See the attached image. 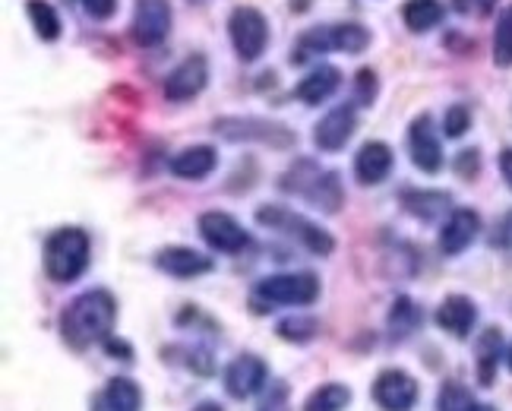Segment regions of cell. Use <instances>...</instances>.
<instances>
[{"instance_id": "28", "label": "cell", "mask_w": 512, "mask_h": 411, "mask_svg": "<svg viewBox=\"0 0 512 411\" xmlns=\"http://www.w3.org/2000/svg\"><path fill=\"white\" fill-rule=\"evenodd\" d=\"M275 336H279L282 342L307 345L320 336V323L313 317H285L279 326H275Z\"/></svg>"}, {"instance_id": "16", "label": "cell", "mask_w": 512, "mask_h": 411, "mask_svg": "<svg viewBox=\"0 0 512 411\" xmlns=\"http://www.w3.org/2000/svg\"><path fill=\"white\" fill-rule=\"evenodd\" d=\"M478 231H481V215L475 209H452L440 228V250L446 257H459L478 238Z\"/></svg>"}, {"instance_id": "22", "label": "cell", "mask_w": 512, "mask_h": 411, "mask_svg": "<svg viewBox=\"0 0 512 411\" xmlns=\"http://www.w3.org/2000/svg\"><path fill=\"white\" fill-rule=\"evenodd\" d=\"M500 358H503V332L490 326V329L481 332L478 345H475V370H478V383L481 386H494Z\"/></svg>"}, {"instance_id": "18", "label": "cell", "mask_w": 512, "mask_h": 411, "mask_svg": "<svg viewBox=\"0 0 512 411\" xmlns=\"http://www.w3.org/2000/svg\"><path fill=\"white\" fill-rule=\"evenodd\" d=\"M392 162H396L392 149L380 140H370L358 149V155H354V174H358V181L367 187L383 184L392 171Z\"/></svg>"}, {"instance_id": "14", "label": "cell", "mask_w": 512, "mask_h": 411, "mask_svg": "<svg viewBox=\"0 0 512 411\" xmlns=\"http://www.w3.org/2000/svg\"><path fill=\"white\" fill-rule=\"evenodd\" d=\"M209 83V64L203 54H190L184 64H177L165 80V99L168 102H190L200 95Z\"/></svg>"}, {"instance_id": "7", "label": "cell", "mask_w": 512, "mask_h": 411, "mask_svg": "<svg viewBox=\"0 0 512 411\" xmlns=\"http://www.w3.org/2000/svg\"><path fill=\"white\" fill-rule=\"evenodd\" d=\"M215 133L231 143H263L272 149H291L298 143L294 130H288L285 124L266 121V117H219L215 121Z\"/></svg>"}, {"instance_id": "33", "label": "cell", "mask_w": 512, "mask_h": 411, "mask_svg": "<svg viewBox=\"0 0 512 411\" xmlns=\"http://www.w3.org/2000/svg\"><path fill=\"white\" fill-rule=\"evenodd\" d=\"M256 411H288V383H269V393L260 399Z\"/></svg>"}, {"instance_id": "38", "label": "cell", "mask_w": 512, "mask_h": 411, "mask_svg": "<svg viewBox=\"0 0 512 411\" xmlns=\"http://www.w3.org/2000/svg\"><path fill=\"white\" fill-rule=\"evenodd\" d=\"M500 171H503V181H506L509 190H512V149H503V152H500Z\"/></svg>"}, {"instance_id": "13", "label": "cell", "mask_w": 512, "mask_h": 411, "mask_svg": "<svg viewBox=\"0 0 512 411\" xmlns=\"http://www.w3.org/2000/svg\"><path fill=\"white\" fill-rule=\"evenodd\" d=\"M408 149H411V162H415V168H421L427 174H437L443 168V146H440L437 130H433L430 114H418L415 121H411Z\"/></svg>"}, {"instance_id": "12", "label": "cell", "mask_w": 512, "mask_h": 411, "mask_svg": "<svg viewBox=\"0 0 512 411\" xmlns=\"http://www.w3.org/2000/svg\"><path fill=\"white\" fill-rule=\"evenodd\" d=\"M266 380H269V367L256 355H241L225 367V393L238 402L260 393Z\"/></svg>"}, {"instance_id": "26", "label": "cell", "mask_w": 512, "mask_h": 411, "mask_svg": "<svg viewBox=\"0 0 512 411\" xmlns=\"http://www.w3.org/2000/svg\"><path fill=\"white\" fill-rule=\"evenodd\" d=\"M351 405V389L345 383H323L304 402V411H345Z\"/></svg>"}, {"instance_id": "37", "label": "cell", "mask_w": 512, "mask_h": 411, "mask_svg": "<svg viewBox=\"0 0 512 411\" xmlns=\"http://www.w3.org/2000/svg\"><path fill=\"white\" fill-rule=\"evenodd\" d=\"M105 348H108V355H121V361H133V348L127 342H121V339H117V342L108 339Z\"/></svg>"}, {"instance_id": "30", "label": "cell", "mask_w": 512, "mask_h": 411, "mask_svg": "<svg viewBox=\"0 0 512 411\" xmlns=\"http://www.w3.org/2000/svg\"><path fill=\"white\" fill-rule=\"evenodd\" d=\"M494 64L512 67V4L503 7L497 16V32H494Z\"/></svg>"}, {"instance_id": "29", "label": "cell", "mask_w": 512, "mask_h": 411, "mask_svg": "<svg viewBox=\"0 0 512 411\" xmlns=\"http://www.w3.org/2000/svg\"><path fill=\"white\" fill-rule=\"evenodd\" d=\"M26 13L32 19L38 38H45V42H54V38H61V19H57V13H54L51 4H45V0H29Z\"/></svg>"}, {"instance_id": "35", "label": "cell", "mask_w": 512, "mask_h": 411, "mask_svg": "<svg viewBox=\"0 0 512 411\" xmlns=\"http://www.w3.org/2000/svg\"><path fill=\"white\" fill-rule=\"evenodd\" d=\"M373 95H377V73H373V70H361L358 73V102L370 105Z\"/></svg>"}, {"instance_id": "5", "label": "cell", "mask_w": 512, "mask_h": 411, "mask_svg": "<svg viewBox=\"0 0 512 411\" xmlns=\"http://www.w3.org/2000/svg\"><path fill=\"white\" fill-rule=\"evenodd\" d=\"M256 222L272 231L288 234V238H294L310 253H317V257H329V253L336 250V241H332V234L326 228H320L317 222H310L304 215L291 212L285 206H260L256 209Z\"/></svg>"}, {"instance_id": "11", "label": "cell", "mask_w": 512, "mask_h": 411, "mask_svg": "<svg viewBox=\"0 0 512 411\" xmlns=\"http://www.w3.org/2000/svg\"><path fill=\"white\" fill-rule=\"evenodd\" d=\"M171 32V4L168 0H136L133 13V38L143 48L162 45Z\"/></svg>"}, {"instance_id": "20", "label": "cell", "mask_w": 512, "mask_h": 411, "mask_svg": "<svg viewBox=\"0 0 512 411\" xmlns=\"http://www.w3.org/2000/svg\"><path fill=\"white\" fill-rule=\"evenodd\" d=\"M215 165H219V152H215L212 146H190V149H181L174 155V159L168 162L171 174L174 178H184V181H203L209 178V174L215 171Z\"/></svg>"}, {"instance_id": "2", "label": "cell", "mask_w": 512, "mask_h": 411, "mask_svg": "<svg viewBox=\"0 0 512 411\" xmlns=\"http://www.w3.org/2000/svg\"><path fill=\"white\" fill-rule=\"evenodd\" d=\"M282 190L288 193H298V197L310 200L313 206H320L323 212H339L345 203V190L336 171H323L317 162L301 159L294 162L279 181Z\"/></svg>"}, {"instance_id": "1", "label": "cell", "mask_w": 512, "mask_h": 411, "mask_svg": "<svg viewBox=\"0 0 512 411\" xmlns=\"http://www.w3.org/2000/svg\"><path fill=\"white\" fill-rule=\"evenodd\" d=\"M117 323V301L111 291L92 288L73 298L61 313V336L73 351H86L98 342L111 339V329Z\"/></svg>"}, {"instance_id": "21", "label": "cell", "mask_w": 512, "mask_h": 411, "mask_svg": "<svg viewBox=\"0 0 512 411\" xmlns=\"http://www.w3.org/2000/svg\"><path fill=\"white\" fill-rule=\"evenodd\" d=\"M342 83V73L336 67H329V64H320V67H313L304 80L298 83V89H294V95L304 102V105H323L332 92L339 89Z\"/></svg>"}, {"instance_id": "4", "label": "cell", "mask_w": 512, "mask_h": 411, "mask_svg": "<svg viewBox=\"0 0 512 411\" xmlns=\"http://www.w3.org/2000/svg\"><path fill=\"white\" fill-rule=\"evenodd\" d=\"M320 298V279L313 272H279L266 276L253 288V310L272 307H307Z\"/></svg>"}, {"instance_id": "39", "label": "cell", "mask_w": 512, "mask_h": 411, "mask_svg": "<svg viewBox=\"0 0 512 411\" xmlns=\"http://www.w3.org/2000/svg\"><path fill=\"white\" fill-rule=\"evenodd\" d=\"M193 411H222V405L219 402H200Z\"/></svg>"}, {"instance_id": "10", "label": "cell", "mask_w": 512, "mask_h": 411, "mask_svg": "<svg viewBox=\"0 0 512 411\" xmlns=\"http://www.w3.org/2000/svg\"><path fill=\"white\" fill-rule=\"evenodd\" d=\"M200 234H203V241L219 253H241L244 247H250V234L228 212H203Z\"/></svg>"}, {"instance_id": "40", "label": "cell", "mask_w": 512, "mask_h": 411, "mask_svg": "<svg viewBox=\"0 0 512 411\" xmlns=\"http://www.w3.org/2000/svg\"><path fill=\"white\" fill-rule=\"evenodd\" d=\"M475 411H497V408H494V405H481V402H478V408H475Z\"/></svg>"}, {"instance_id": "25", "label": "cell", "mask_w": 512, "mask_h": 411, "mask_svg": "<svg viewBox=\"0 0 512 411\" xmlns=\"http://www.w3.org/2000/svg\"><path fill=\"white\" fill-rule=\"evenodd\" d=\"M421 323H424V313H421V307H415V301H411L408 295L392 301V310H389V332H392V339H408Z\"/></svg>"}, {"instance_id": "3", "label": "cell", "mask_w": 512, "mask_h": 411, "mask_svg": "<svg viewBox=\"0 0 512 411\" xmlns=\"http://www.w3.org/2000/svg\"><path fill=\"white\" fill-rule=\"evenodd\" d=\"M89 253H92V244H89V234L83 228H57L51 238L45 241V269L54 282H76L86 272L89 266Z\"/></svg>"}, {"instance_id": "27", "label": "cell", "mask_w": 512, "mask_h": 411, "mask_svg": "<svg viewBox=\"0 0 512 411\" xmlns=\"http://www.w3.org/2000/svg\"><path fill=\"white\" fill-rule=\"evenodd\" d=\"M402 16H405V26L411 32H427L433 26H440L443 4H440V0H408Z\"/></svg>"}, {"instance_id": "32", "label": "cell", "mask_w": 512, "mask_h": 411, "mask_svg": "<svg viewBox=\"0 0 512 411\" xmlns=\"http://www.w3.org/2000/svg\"><path fill=\"white\" fill-rule=\"evenodd\" d=\"M471 127V111L465 105H452L443 117V133L449 136V140H459V136H465Z\"/></svg>"}, {"instance_id": "23", "label": "cell", "mask_w": 512, "mask_h": 411, "mask_svg": "<svg viewBox=\"0 0 512 411\" xmlns=\"http://www.w3.org/2000/svg\"><path fill=\"white\" fill-rule=\"evenodd\" d=\"M402 206L408 215H415L421 222H433L440 219L443 212H449L452 197L443 190H405L402 193Z\"/></svg>"}, {"instance_id": "6", "label": "cell", "mask_w": 512, "mask_h": 411, "mask_svg": "<svg viewBox=\"0 0 512 411\" xmlns=\"http://www.w3.org/2000/svg\"><path fill=\"white\" fill-rule=\"evenodd\" d=\"M370 45V32L358 23H339V26H323V29H313L307 32L298 48L291 51V64H304L310 54H320V51H345V54H358Z\"/></svg>"}, {"instance_id": "8", "label": "cell", "mask_w": 512, "mask_h": 411, "mask_svg": "<svg viewBox=\"0 0 512 411\" xmlns=\"http://www.w3.org/2000/svg\"><path fill=\"white\" fill-rule=\"evenodd\" d=\"M228 35L241 61L253 64L269 45V23L256 7H238L228 16Z\"/></svg>"}, {"instance_id": "34", "label": "cell", "mask_w": 512, "mask_h": 411, "mask_svg": "<svg viewBox=\"0 0 512 411\" xmlns=\"http://www.w3.org/2000/svg\"><path fill=\"white\" fill-rule=\"evenodd\" d=\"M456 171L462 174V178H475V174L481 171V155H478V149H465V152H459Z\"/></svg>"}, {"instance_id": "19", "label": "cell", "mask_w": 512, "mask_h": 411, "mask_svg": "<svg viewBox=\"0 0 512 411\" xmlns=\"http://www.w3.org/2000/svg\"><path fill=\"white\" fill-rule=\"evenodd\" d=\"M475 323H478V307L465 295H449L437 307V326L456 339H468V332L475 329Z\"/></svg>"}, {"instance_id": "9", "label": "cell", "mask_w": 512, "mask_h": 411, "mask_svg": "<svg viewBox=\"0 0 512 411\" xmlns=\"http://www.w3.org/2000/svg\"><path fill=\"white\" fill-rule=\"evenodd\" d=\"M418 396H421V386L408 370L389 367L373 380V402L383 411H411L418 405Z\"/></svg>"}, {"instance_id": "15", "label": "cell", "mask_w": 512, "mask_h": 411, "mask_svg": "<svg viewBox=\"0 0 512 411\" xmlns=\"http://www.w3.org/2000/svg\"><path fill=\"white\" fill-rule=\"evenodd\" d=\"M354 130H358V111H354V105H339L313 127V143L323 152H339L354 136Z\"/></svg>"}, {"instance_id": "24", "label": "cell", "mask_w": 512, "mask_h": 411, "mask_svg": "<svg viewBox=\"0 0 512 411\" xmlns=\"http://www.w3.org/2000/svg\"><path fill=\"white\" fill-rule=\"evenodd\" d=\"M102 405L108 411H140L143 408V389L130 377H111L105 393H102Z\"/></svg>"}, {"instance_id": "41", "label": "cell", "mask_w": 512, "mask_h": 411, "mask_svg": "<svg viewBox=\"0 0 512 411\" xmlns=\"http://www.w3.org/2000/svg\"><path fill=\"white\" fill-rule=\"evenodd\" d=\"M506 364H509V370H512V348H509V355H506Z\"/></svg>"}, {"instance_id": "17", "label": "cell", "mask_w": 512, "mask_h": 411, "mask_svg": "<svg viewBox=\"0 0 512 411\" xmlns=\"http://www.w3.org/2000/svg\"><path fill=\"white\" fill-rule=\"evenodd\" d=\"M155 266L174 279H196V276H206V272L215 269L212 257H206V253L193 250V247H165V250H159V257H155Z\"/></svg>"}, {"instance_id": "36", "label": "cell", "mask_w": 512, "mask_h": 411, "mask_svg": "<svg viewBox=\"0 0 512 411\" xmlns=\"http://www.w3.org/2000/svg\"><path fill=\"white\" fill-rule=\"evenodd\" d=\"M80 4L92 19H111L117 10V0H80Z\"/></svg>"}, {"instance_id": "31", "label": "cell", "mask_w": 512, "mask_h": 411, "mask_svg": "<svg viewBox=\"0 0 512 411\" xmlns=\"http://www.w3.org/2000/svg\"><path fill=\"white\" fill-rule=\"evenodd\" d=\"M478 402L468 389L456 380H449L440 386V396H437V411H475Z\"/></svg>"}]
</instances>
